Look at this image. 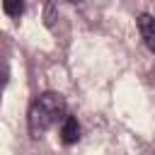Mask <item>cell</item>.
Returning <instances> with one entry per match:
<instances>
[{
	"mask_svg": "<svg viewBox=\"0 0 155 155\" xmlns=\"http://www.w3.org/2000/svg\"><path fill=\"white\" fill-rule=\"evenodd\" d=\"M80 133H82V128H80L78 119L70 116V114H65L63 116V124H61V140L65 145H73V143L80 140Z\"/></svg>",
	"mask_w": 155,
	"mask_h": 155,
	"instance_id": "3",
	"label": "cell"
},
{
	"mask_svg": "<svg viewBox=\"0 0 155 155\" xmlns=\"http://www.w3.org/2000/svg\"><path fill=\"white\" fill-rule=\"evenodd\" d=\"M53 22H56V5H53V0H46V10H44V24H46V27H53Z\"/></svg>",
	"mask_w": 155,
	"mask_h": 155,
	"instance_id": "5",
	"label": "cell"
},
{
	"mask_svg": "<svg viewBox=\"0 0 155 155\" xmlns=\"http://www.w3.org/2000/svg\"><path fill=\"white\" fill-rule=\"evenodd\" d=\"M2 12L12 19H19L24 15V0H2Z\"/></svg>",
	"mask_w": 155,
	"mask_h": 155,
	"instance_id": "4",
	"label": "cell"
},
{
	"mask_svg": "<svg viewBox=\"0 0 155 155\" xmlns=\"http://www.w3.org/2000/svg\"><path fill=\"white\" fill-rule=\"evenodd\" d=\"M70 2H82V0H70Z\"/></svg>",
	"mask_w": 155,
	"mask_h": 155,
	"instance_id": "6",
	"label": "cell"
},
{
	"mask_svg": "<svg viewBox=\"0 0 155 155\" xmlns=\"http://www.w3.org/2000/svg\"><path fill=\"white\" fill-rule=\"evenodd\" d=\"M65 97L58 94V92H41L31 107H29V114H27V124H29V133L31 138H41L53 124H58L63 116H65Z\"/></svg>",
	"mask_w": 155,
	"mask_h": 155,
	"instance_id": "1",
	"label": "cell"
},
{
	"mask_svg": "<svg viewBox=\"0 0 155 155\" xmlns=\"http://www.w3.org/2000/svg\"><path fill=\"white\" fill-rule=\"evenodd\" d=\"M136 24H138V31H140V39H143L145 48L150 53H155V17L150 12H140L136 17Z\"/></svg>",
	"mask_w": 155,
	"mask_h": 155,
	"instance_id": "2",
	"label": "cell"
}]
</instances>
